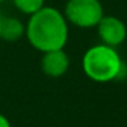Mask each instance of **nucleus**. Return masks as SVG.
<instances>
[{"mask_svg":"<svg viewBox=\"0 0 127 127\" xmlns=\"http://www.w3.org/2000/svg\"><path fill=\"white\" fill-rule=\"evenodd\" d=\"M25 36L29 44L42 53L63 49L68 40V22L58 8L44 6L29 15Z\"/></svg>","mask_w":127,"mask_h":127,"instance_id":"obj_1","label":"nucleus"},{"mask_svg":"<svg viewBox=\"0 0 127 127\" xmlns=\"http://www.w3.org/2000/svg\"><path fill=\"white\" fill-rule=\"evenodd\" d=\"M82 70L89 79L98 83H108L123 75L124 63L116 48L97 44L83 53Z\"/></svg>","mask_w":127,"mask_h":127,"instance_id":"obj_2","label":"nucleus"},{"mask_svg":"<svg viewBox=\"0 0 127 127\" xmlns=\"http://www.w3.org/2000/svg\"><path fill=\"white\" fill-rule=\"evenodd\" d=\"M63 14L68 25L92 29L96 28L104 17V8L100 0H68Z\"/></svg>","mask_w":127,"mask_h":127,"instance_id":"obj_3","label":"nucleus"},{"mask_svg":"<svg viewBox=\"0 0 127 127\" xmlns=\"http://www.w3.org/2000/svg\"><path fill=\"white\" fill-rule=\"evenodd\" d=\"M96 29L101 44L112 48H118L119 45H122L127 37V28L124 22L113 15H104Z\"/></svg>","mask_w":127,"mask_h":127,"instance_id":"obj_4","label":"nucleus"},{"mask_svg":"<svg viewBox=\"0 0 127 127\" xmlns=\"http://www.w3.org/2000/svg\"><path fill=\"white\" fill-rule=\"evenodd\" d=\"M70 58L63 49L44 52L41 59V70L49 78H60L68 71Z\"/></svg>","mask_w":127,"mask_h":127,"instance_id":"obj_5","label":"nucleus"},{"mask_svg":"<svg viewBox=\"0 0 127 127\" xmlns=\"http://www.w3.org/2000/svg\"><path fill=\"white\" fill-rule=\"evenodd\" d=\"M25 36V25L17 17H0V40L15 42Z\"/></svg>","mask_w":127,"mask_h":127,"instance_id":"obj_6","label":"nucleus"},{"mask_svg":"<svg viewBox=\"0 0 127 127\" xmlns=\"http://www.w3.org/2000/svg\"><path fill=\"white\" fill-rule=\"evenodd\" d=\"M15 8L25 15H32L45 6V0H12Z\"/></svg>","mask_w":127,"mask_h":127,"instance_id":"obj_7","label":"nucleus"},{"mask_svg":"<svg viewBox=\"0 0 127 127\" xmlns=\"http://www.w3.org/2000/svg\"><path fill=\"white\" fill-rule=\"evenodd\" d=\"M0 127H12L11 122H10L3 113H0Z\"/></svg>","mask_w":127,"mask_h":127,"instance_id":"obj_8","label":"nucleus"},{"mask_svg":"<svg viewBox=\"0 0 127 127\" xmlns=\"http://www.w3.org/2000/svg\"><path fill=\"white\" fill-rule=\"evenodd\" d=\"M3 1H6V0H0V3H3Z\"/></svg>","mask_w":127,"mask_h":127,"instance_id":"obj_9","label":"nucleus"}]
</instances>
